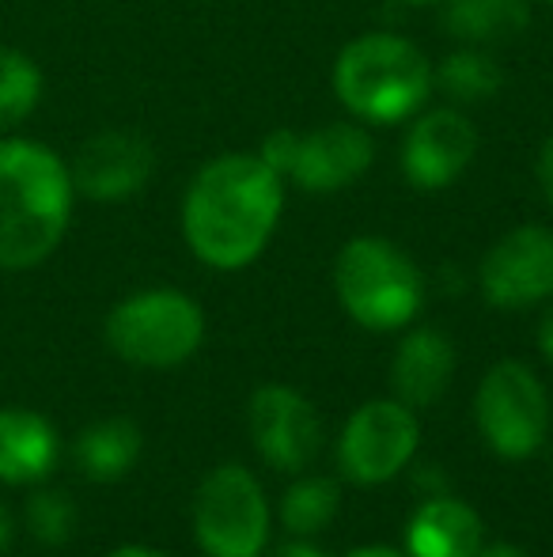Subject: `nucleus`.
<instances>
[{
    "label": "nucleus",
    "instance_id": "6ab92c4d",
    "mask_svg": "<svg viewBox=\"0 0 553 557\" xmlns=\"http://www.w3.org/2000/svg\"><path fill=\"white\" fill-rule=\"evenodd\" d=\"M436 84L451 103H486L501 91L504 76L501 65L489 58V50H474V46H458L455 53L440 61L436 69Z\"/></svg>",
    "mask_w": 553,
    "mask_h": 557
},
{
    "label": "nucleus",
    "instance_id": "4be33fe9",
    "mask_svg": "<svg viewBox=\"0 0 553 557\" xmlns=\"http://www.w3.org/2000/svg\"><path fill=\"white\" fill-rule=\"evenodd\" d=\"M27 523L38 543L61 546V543H68V535H73V528H76V508L65 493L42 490L27 500Z\"/></svg>",
    "mask_w": 553,
    "mask_h": 557
},
{
    "label": "nucleus",
    "instance_id": "0eeeda50",
    "mask_svg": "<svg viewBox=\"0 0 553 557\" xmlns=\"http://www.w3.org/2000/svg\"><path fill=\"white\" fill-rule=\"evenodd\" d=\"M193 531L209 557H259L269 535V505L247 467H216L201 482Z\"/></svg>",
    "mask_w": 553,
    "mask_h": 557
},
{
    "label": "nucleus",
    "instance_id": "7c9ffc66",
    "mask_svg": "<svg viewBox=\"0 0 553 557\" xmlns=\"http://www.w3.org/2000/svg\"><path fill=\"white\" fill-rule=\"evenodd\" d=\"M542 4H553V0H542Z\"/></svg>",
    "mask_w": 553,
    "mask_h": 557
},
{
    "label": "nucleus",
    "instance_id": "423d86ee",
    "mask_svg": "<svg viewBox=\"0 0 553 557\" xmlns=\"http://www.w3.org/2000/svg\"><path fill=\"white\" fill-rule=\"evenodd\" d=\"M259 156L303 194H338L372 168L376 140L361 122H326L311 133L280 125L266 133Z\"/></svg>",
    "mask_w": 553,
    "mask_h": 557
},
{
    "label": "nucleus",
    "instance_id": "f257e3e1",
    "mask_svg": "<svg viewBox=\"0 0 553 557\" xmlns=\"http://www.w3.org/2000/svg\"><path fill=\"white\" fill-rule=\"evenodd\" d=\"M280 213H285V178L262 156H216L186 186V247L213 270H243L269 247Z\"/></svg>",
    "mask_w": 553,
    "mask_h": 557
},
{
    "label": "nucleus",
    "instance_id": "ddd939ff",
    "mask_svg": "<svg viewBox=\"0 0 553 557\" xmlns=\"http://www.w3.org/2000/svg\"><path fill=\"white\" fill-rule=\"evenodd\" d=\"M251 436L262 459L288 474L307 470L323 441L311 403L280 383H266L251 395Z\"/></svg>",
    "mask_w": 553,
    "mask_h": 557
},
{
    "label": "nucleus",
    "instance_id": "39448f33",
    "mask_svg": "<svg viewBox=\"0 0 553 557\" xmlns=\"http://www.w3.org/2000/svg\"><path fill=\"white\" fill-rule=\"evenodd\" d=\"M205 337V315L178 288H148L126 296L106 315V345L126 364L175 368L198 352Z\"/></svg>",
    "mask_w": 553,
    "mask_h": 557
},
{
    "label": "nucleus",
    "instance_id": "dca6fc26",
    "mask_svg": "<svg viewBox=\"0 0 553 557\" xmlns=\"http://www.w3.org/2000/svg\"><path fill=\"white\" fill-rule=\"evenodd\" d=\"M481 520L455 497H432L420 505L406 531L410 557H478Z\"/></svg>",
    "mask_w": 553,
    "mask_h": 557
},
{
    "label": "nucleus",
    "instance_id": "a878e982",
    "mask_svg": "<svg viewBox=\"0 0 553 557\" xmlns=\"http://www.w3.org/2000/svg\"><path fill=\"white\" fill-rule=\"evenodd\" d=\"M349 557H410V554L391 550V546H364V550H353Z\"/></svg>",
    "mask_w": 553,
    "mask_h": 557
},
{
    "label": "nucleus",
    "instance_id": "cd10ccee",
    "mask_svg": "<svg viewBox=\"0 0 553 557\" xmlns=\"http://www.w3.org/2000/svg\"><path fill=\"white\" fill-rule=\"evenodd\" d=\"M478 557H527L516 546H489V550H478Z\"/></svg>",
    "mask_w": 553,
    "mask_h": 557
},
{
    "label": "nucleus",
    "instance_id": "7ed1b4c3",
    "mask_svg": "<svg viewBox=\"0 0 553 557\" xmlns=\"http://www.w3.org/2000/svg\"><path fill=\"white\" fill-rule=\"evenodd\" d=\"M334 96L356 122L399 125L428 103L436 69L425 50L402 35L368 30L334 58Z\"/></svg>",
    "mask_w": 553,
    "mask_h": 557
},
{
    "label": "nucleus",
    "instance_id": "1a4fd4ad",
    "mask_svg": "<svg viewBox=\"0 0 553 557\" xmlns=\"http://www.w3.org/2000/svg\"><path fill=\"white\" fill-rule=\"evenodd\" d=\"M417 418L399 398H376L364 403L349 418L338 444V462L349 482L356 485H384L394 474H402L417 451Z\"/></svg>",
    "mask_w": 553,
    "mask_h": 557
},
{
    "label": "nucleus",
    "instance_id": "4468645a",
    "mask_svg": "<svg viewBox=\"0 0 553 557\" xmlns=\"http://www.w3.org/2000/svg\"><path fill=\"white\" fill-rule=\"evenodd\" d=\"M451 372H455V345L440 331H414L394 352L391 387L399 403L428 406L448 391Z\"/></svg>",
    "mask_w": 553,
    "mask_h": 557
},
{
    "label": "nucleus",
    "instance_id": "9b49d317",
    "mask_svg": "<svg viewBox=\"0 0 553 557\" xmlns=\"http://www.w3.org/2000/svg\"><path fill=\"white\" fill-rule=\"evenodd\" d=\"M478 156V129L458 107H436L414 117L402 140V175L414 190H448Z\"/></svg>",
    "mask_w": 553,
    "mask_h": 557
},
{
    "label": "nucleus",
    "instance_id": "5701e85b",
    "mask_svg": "<svg viewBox=\"0 0 553 557\" xmlns=\"http://www.w3.org/2000/svg\"><path fill=\"white\" fill-rule=\"evenodd\" d=\"M535 175H539V190H542V198H546V206H550V213H553V133H550L546 140H542L539 163H535Z\"/></svg>",
    "mask_w": 553,
    "mask_h": 557
},
{
    "label": "nucleus",
    "instance_id": "aec40b11",
    "mask_svg": "<svg viewBox=\"0 0 553 557\" xmlns=\"http://www.w3.org/2000/svg\"><path fill=\"white\" fill-rule=\"evenodd\" d=\"M38 99H42V73H38V65L27 53L0 46V133L27 122L35 114Z\"/></svg>",
    "mask_w": 553,
    "mask_h": 557
},
{
    "label": "nucleus",
    "instance_id": "c85d7f7f",
    "mask_svg": "<svg viewBox=\"0 0 553 557\" xmlns=\"http://www.w3.org/2000/svg\"><path fill=\"white\" fill-rule=\"evenodd\" d=\"M12 543V520H8V512L0 508V550Z\"/></svg>",
    "mask_w": 553,
    "mask_h": 557
},
{
    "label": "nucleus",
    "instance_id": "412c9836",
    "mask_svg": "<svg viewBox=\"0 0 553 557\" xmlns=\"http://www.w3.org/2000/svg\"><path fill=\"white\" fill-rule=\"evenodd\" d=\"M338 482L330 478H303L280 500V520L292 535H311L323 531L338 516Z\"/></svg>",
    "mask_w": 553,
    "mask_h": 557
},
{
    "label": "nucleus",
    "instance_id": "bb28decb",
    "mask_svg": "<svg viewBox=\"0 0 553 557\" xmlns=\"http://www.w3.org/2000/svg\"><path fill=\"white\" fill-rule=\"evenodd\" d=\"M106 557H167V554H160V550H148V546H118L114 554H106Z\"/></svg>",
    "mask_w": 553,
    "mask_h": 557
},
{
    "label": "nucleus",
    "instance_id": "2eb2a0df",
    "mask_svg": "<svg viewBox=\"0 0 553 557\" xmlns=\"http://www.w3.org/2000/svg\"><path fill=\"white\" fill-rule=\"evenodd\" d=\"M58 462V433L35 410H0V482H42Z\"/></svg>",
    "mask_w": 553,
    "mask_h": 557
},
{
    "label": "nucleus",
    "instance_id": "f03ea898",
    "mask_svg": "<svg viewBox=\"0 0 553 557\" xmlns=\"http://www.w3.org/2000/svg\"><path fill=\"white\" fill-rule=\"evenodd\" d=\"M73 175L38 140H0V270H30L61 247L73 221Z\"/></svg>",
    "mask_w": 553,
    "mask_h": 557
},
{
    "label": "nucleus",
    "instance_id": "9d476101",
    "mask_svg": "<svg viewBox=\"0 0 553 557\" xmlns=\"http://www.w3.org/2000/svg\"><path fill=\"white\" fill-rule=\"evenodd\" d=\"M478 285L486 304L519 311L553 296V227L519 224L481 258Z\"/></svg>",
    "mask_w": 553,
    "mask_h": 557
},
{
    "label": "nucleus",
    "instance_id": "c756f323",
    "mask_svg": "<svg viewBox=\"0 0 553 557\" xmlns=\"http://www.w3.org/2000/svg\"><path fill=\"white\" fill-rule=\"evenodd\" d=\"M406 4H432V0H406Z\"/></svg>",
    "mask_w": 553,
    "mask_h": 557
},
{
    "label": "nucleus",
    "instance_id": "f8f14e48",
    "mask_svg": "<svg viewBox=\"0 0 553 557\" xmlns=\"http://www.w3.org/2000/svg\"><path fill=\"white\" fill-rule=\"evenodd\" d=\"M73 190L91 201H126L148 186L155 175V152L144 137L126 129H103L76 148L73 163Z\"/></svg>",
    "mask_w": 553,
    "mask_h": 557
},
{
    "label": "nucleus",
    "instance_id": "20e7f679",
    "mask_svg": "<svg viewBox=\"0 0 553 557\" xmlns=\"http://www.w3.org/2000/svg\"><path fill=\"white\" fill-rule=\"evenodd\" d=\"M334 293L345 315L364 331H399L414 323L425 304V277L399 243L356 235L338 250Z\"/></svg>",
    "mask_w": 553,
    "mask_h": 557
},
{
    "label": "nucleus",
    "instance_id": "6e6552de",
    "mask_svg": "<svg viewBox=\"0 0 553 557\" xmlns=\"http://www.w3.org/2000/svg\"><path fill=\"white\" fill-rule=\"evenodd\" d=\"M474 410L486 444L504 459H527L546 441L550 398L539 375L519 360H501L489 368Z\"/></svg>",
    "mask_w": 553,
    "mask_h": 557
},
{
    "label": "nucleus",
    "instance_id": "393cba45",
    "mask_svg": "<svg viewBox=\"0 0 553 557\" xmlns=\"http://www.w3.org/2000/svg\"><path fill=\"white\" fill-rule=\"evenodd\" d=\"M274 557H326V554L315 550V546H307V543H288V546H280Z\"/></svg>",
    "mask_w": 553,
    "mask_h": 557
},
{
    "label": "nucleus",
    "instance_id": "b1692460",
    "mask_svg": "<svg viewBox=\"0 0 553 557\" xmlns=\"http://www.w3.org/2000/svg\"><path fill=\"white\" fill-rule=\"evenodd\" d=\"M539 345H542V352H546V360L553 364V308L546 311V319H542V326H539Z\"/></svg>",
    "mask_w": 553,
    "mask_h": 557
},
{
    "label": "nucleus",
    "instance_id": "a211bd4d",
    "mask_svg": "<svg viewBox=\"0 0 553 557\" xmlns=\"http://www.w3.org/2000/svg\"><path fill=\"white\" fill-rule=\"evenodd\" d=\"M140 455V433L137 425L114 418L103 425H91L88 433L76 441V467L91 478V482H118Z\"/></svg>",
    "mask_w": 553,
    "mask_h": 557
},
{
    "label": "nucleus",
    "instance_id": "f3484780",
    "mask_svg": "<svg viewBox=\"0 0 553 557\" xmlns=\"http://www.w3.org/2000/svg\"><path fill=\"white\" fill-rule=\"evenodd\" d=\"M531 27V4L527 0H448L443 4V30L458 46L493 50Z\"/></svg>",
    "mask_w": 553,
    "mask_h": 557
}]
</instances>
